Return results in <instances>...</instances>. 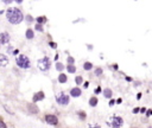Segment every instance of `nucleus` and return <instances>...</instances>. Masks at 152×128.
<instances>
[{
	"mask_svg": "<svg viewBox=\"0 0 152 128\" xmlns=\"http://www.w3.org/2000/svg\"><path fill=\"white\" fill-rule=\"evenodd\" d=\"M6 18L9 19V22L11 24H19L23 22L24 19V16H23L22 11L17 7H11V9L7 10L6 12Z\"/></svg>",
	"mask_w": 152,
	"mask_h": 128,
	"instance_id": "1",
	"label": "nucleus"
},
{
	"mask_svg": "<svg viewBox=\"0 0 152 128\" xmlns=\"http://www.w3.org/2000/svg\"><path fill=\"white\" fill-rule=\"evenodd\" d=\"M17 65L19 68H23V69H27V68H30V59H29L25 55L18 56V58H17Z\"/></svg>",
	"mask_w": 152,
	"mask_h": 128,
	"instance_id": "2",
	"label": "nucleus"
},
{
	"mask_svg": "<svg viewBox=\"0 0 152 128\" xmlns=\"http://www.w3.org/2000/svg\"><path fill=\"white\" fill-rule=\"evenodd\" d=\"M50 59L48 58V57H43V58H40L39 61H38V68H39L42 71H48L49 69H50Z\"/></svg>",
	"mask_w": 152,
	"mask_h": 128,
	"instance_id": "3",
	"label": "nucleus"
},
{
	"mask_svg": "<svg viewBox=\"0 0 152 128\" xmlns=\"http://www.w3.org/2000/svg\"><path fill=\"white\" fill-rule=\"evenodd\" d=\"M57 103L62 104V106L68 104V103H69V96H68V95H65L64 93H61V94L57 96Z\"/></svg>",
	"mask_w": 152,
	"mask_h": 128,
	"instance_id": "4",
	"label": "nucleus"
},
{
	"mask_svg": "<svg viewBox=\"0 0 152 128\" xmlns=\"http://www.w3.org/2000/svg\"><path fill=\"white\" fill-rule=\"evenodd\" d=\"M122 123H124V120L121 119L120 116L113 117V120H112V127L113 128H120L121 126H122Z\"/></svg>",
	"mask_w": 152,
	"mask_h": 128,
	"instance_id": "5",
	"label": "nucleus"
},
{
	"mask_svg": "<svg viewBox=\"0 0 152 128\" xmlns=\"http://www.w3.org/2000/svg\"><path fill=\"white\" fill-rule=\"evenodd\" d=\"M45 121H46L49 125H54V126L58 123V119H57L55 115H51V114H49V115L45 116Z\"/></svg>",
	"mask_w": 152,
	"mask_h": 128,
	"instance_id": "6",
	"label": "nucleus"
},
{
	"mask_svg": "<svg viewBox=\"0 0 152 128\" xmlns=\"http://www.w3.org/2000/svg\"><path fill=\"white\" fill-rule=\"evenodd\" d=\"M10 40V36L9 33H6V32H3V33H0V44H7Z\"/></svg>",
	"mask_w": 152,
	"mask_h": 128,
	"instance_id": "7",
	"label": "nucleus"
},
{
	"mask_svg": "<svg viewBox=\"0 0 152 128\" xmlns=\"http://www.w3.org/2000/svg\"><path fill=\"white\" fill-rule=\"evenodd\" d=\"M27 109L30 110V113H32V114H37V113L39 111L38 107H37L36 104H33V103H29V104H27Z\"/></svg>",
	"mask_w": 152,
	"mask_h": 128,
	"instance_id": "8",
	"label": "nucleus"
},
{
	"mask_svg": "<svg viewBox=\"0 0 152 128\" xmlns=\"http://www.w3.org/2000/svg\"><path fill=\"white\" fill-rule=\"evenodd\" d=\"M9 64V57L5 55H0V67H5Z\"/></svg>",
	"mask_w": 152,
	"mask_h": 128,
	"instance_id": "9",
	"label": "nucleus"
},
{
	"mask_svg": "<svg viewBox=\"0 0 152 128\" xmlns=\"http://www.w3.org/2000/svg\"><path fill=\"white\" fill-rule=\"evenodd\" d=\"M44 98V93L43 91H38L37 94L33 95V102H37V101H42Z\"/></svg>",
	"mask_w": 152,
	"mask_h": 128,
	"instance_id": "10",
	"label": "nucleus"
},
{
	"mask_svg": "<svg viewBox=\"0 0 152 128\" xmlns=\"http://www.w3.org/2000/svg\"><path fill=\"white\" fill-rule=\"evenodd\" d=\"M70 95L74 96V97H79L80 95H81V89H79V88H74V89H71Z\"/></svg>",
	"mask_w": 152,
	"mask_h": 128,
	"instance_id": "11",
	"label": "nucleus"
},
{
	"mask_svg": "<svg viewBox=\"0 0 152 128\" xmlns=\"http://www.w3.org/2000/svg\"><path fill=\"white\" fill-rule=\"evenodd\" d=\"M67 75H64V74H59L58 76V82H61V83H65L67 82Z\"/></svg>",
	"mask_w": 152,
	"mask_h": 128,
	"instance_id": "12",
	"label": "nucleus"
},
{
	"mask_svg": "<svg viewBox=\"0 0 152 128\" xmlns=\"http://www.w3.org/2000/svg\"><path fill=\"white\" fill-rule=\"evenodd\" d=\"M26 38H27V39H32V38H33V31H32L31 29H29V30L26 31Z\"/></svg>",
	"mask_w": 152,
	"mask_h": 128,
	"instance_id": "13",
	"label": "nucleus"
},
{
	"mask_svg": "<svg viewBox=\"0 0 152 128\" xmlns=\"http://www.w3.org/2000/svg\"><path fill=\"white\" fill-rule=\"evenodd\" d=\"M89 104L92 107H95L96 104H98V98H96V97H92L89 100Z\"/></svg>",
	"mask_w": 152,
	"mask_h": 128,
	"instance_id": "14",
	"label": "nucleus"
},
{
	"mask_svg": "<svg viewBox=\"0 0 152 128\" xmlns=\"http://www.w3.org/2000/svg\"><path fill=\"white\" fill-rule=\"evenodd\" d=\"M45 22H46V18H45V17H38V18H37V23H38L39 25L44 24Z\"/></svg>",
	"mask_w": 152,
	"mask_h": 128,
	"instance_id": "15",
	"label": "nucleus"
},
{
	"mask_svg": "<svg viewBox=\"0 0 152 128\" xmlns=\"http://www.w3.org/2000/svg\"><path fill=\"white\" fill-rule=\"evenodd\" d=\"M112 96V90L110 89H105V97L109 98Z\"/></svg>",
	"mask_w": 152,
	"mask_h": 128,
	"instance_id": "16",
	"label": "nucleus"
},
{
	"mask_svg": "<svg viewBox=\"0 0 152 128\" xmlns=\"http://www.w3.org/2000/svg\"><path fill=\"white\" fill-rule=\"evenodd\" d=\"M83 68H85L86 70H90L92 68H93V64H92V63H89V62H87V63H85V64H83Z\"/></svg>",
	"mask_w": 152,
	"mask_h": 128,
	"instance_id": "17",
	"label": "nucleus"
},
{
	"mask_svg": "<svg viewBox=\"0 0 152 128\" xmlns=\"http://www.w3.org/2000/svg\"><path fill=\"white\" fill-rule=\"evenodd\" d=\"M67 70L69 71V73H75V71H76V68L74 67V65H68Z\"/></svg>",
	"mask_w": 152,
	"mask_h": 128,
	"instance_id": "18",
	"label": "nucleus"
},
{
	"mask_svg": "<svg viewBox=\"0 0 152 128\" xmlns=\"http://www.w3.org/2000/svg\"><path fill=\"white\" fill-rule=\"evenodd\" d=\"M56 68H57V70H58V71H62V70L64 69L63 64H61V63H56Z\"/></svg>",
	"mask_w": 152,
	"mask_h": 128,
	"instance_id": "19",
	"label": "nucleus"
},
{
	"mask_svg": "<svg viewBox=\"0 0 152 128\" xmlns=\"http://www.w3.org/2000/svg\"><path fill=\"white\" fill-rule=\"evenodd\" d=\"M75 81H76V83H77V84H81L82 82H83V78H82L81 76H77V77L75 78Z\"/></svg>",
	"mask_w": 152,
	"mask_h": 128,
	"instance_id": "20",
	"label": "nucleus"
},
{
	"mask_svg": "<svg viewBox=\"0 0 152 128\" xmlns=\"http://www.w3.org/2000/svg\"><path fill=\"white\" fill-rule=\"evenodd\" d=\"M36 30L39 31V32H43V26L39 25V24H37V25H36Z\"/></svg>",
	"mask_w": 152,
	"mask_h": 128,
	"instance_id": "21",
	"label": "nucleus"
},
{
	"mask_svg": "<svg viewBox=\"0 0 152 128\" xmlns=\"http://www.w3.org/2000/svg\"><path fill=\"white\" fill-rule=\"evenodd\" d=\"M95 74H96L98 76L101 75V74H102V69H101V68H98V69L95 70Z\"/></svg>",
	"mask_w": 152,
	"mask_h": 128,
	"instance_id": "22",
	"label": "nucleus"
},
{
	"mask_svg": "<svg viewBox=\"0 0 152 128\" xmlns=\"http://www.w3.org/2000/svg\"><path fill=\"white\" fill-rule=\"evenodd\" d=\"M74 58L73 57H68V63H69V65H73V63H74Z\"/></svg>",
	"mask_w": 152,
	"mask_h": 128,
	"instance_id": "23",
	"label": "nucleus"
},
{
	"mask_svg": "<svg viewBox=\"0 0 152 128\" xmlns=\"http://www.w3.org/2000/svg\"><path fill=\"white\" fill-rule=\"evenodd\" d=\"M79 115H80V117H81V120H85L86 119V114L83 113V111H80Z\"/></svg>",
	"mask_w": 152,
	"mask_h": 128,
	"instance_id": "24",
	"label": "nucleus"
},
{
	"mask_svg": "<svg viewBox=\"0 0 152 128\" xmlns=\"http://www.w3.org/2000/svg\"><path fill=\"white\" fill-rule=\"evenodd\" d=\"M0 128H7V126L5 125V122H4L3 120H0Z\"/></svg>",
	"mask_w": 152,
	"mask_h": 128,
	"instance_id": "25",
	"label": "nucleus"
},
{
	"mask_svg": "<svg viewBox=\"0 0 152 128\" xmlns=\"http://www.w3.org/2000/svg\"><path fill=\"white\" fill-rule=\"evenodd\" d=\"M49 45H50L52 49H56V47H57V44H56V43H54V42H50V43H49Z\"/></svg>",
	"mask_w": 152,
	"mask_h": 128,
	"instance_id": "26",
	"label": "nucleus"
},
{
	"mask_svg": "<svg viewBox=\"0 0 152 128\" xmlns=\"http://www.w3.org/2000/svg\"><path fill=\"white\" fill-rule=\"evenodd\" d=\"M95 93H96V94L101 93V88H100V87H98V88H96V90H95Z\"/></svg>",
	"mask_w": 152,
	"mask_h": 128,
	"instance_id": "27",
	"label": "nucleus"
},
{
	"mask_svg": "<svg viewBox=\"0 0 152 128\" xmlns=\"http://www.w3.org/2000/svg\"><path fill=\"white\" fill-rule=\"evenodd\" d=\"M89 128H101V127H100V126H98V125H95V126L92 125V126H89Z\"/></svg>",
	"mask_w": 152,
	"mask_h": 128,
	"instance_id": "28",
	"label": "nucleus"
},
{
	"mask_svg": "<svg viewBox=\"0 0 152 128\" xmlns=\"http://www.w3.org/2000/svg\"><path fill=\"white\" fill-rule=\"evenodd\" d=\"M4 3H5V4H11L12 1H11V0H4Z\"/></svg>",
	"mask_w": 152,
	"mask_h": 128,
	"instance_id": "29",
	"label": "nucleus"
},
{
	"mask_svg": "<svg viewBox=\"0 0 152 128\" xmlns=\"http://www.w3.org/2000/svg\"><path fill=\"white\" fill-rule=\"evenodd\" d=\"M138 111H139V108H134V109H133V113H138Z\"/></svg>",
	"mask_w": 152,
	"mask_h": 128,
	"instance_id": "30",
	"label": "nucleus"
},
{
	"mask_svg": "<svg viewBox=\"0 0 152 128\" xmlns=\"http://www.w3.org/2000/svg\"><path fill=\"white\" fill-rule=\"evenodd\" d=\"M152 114V109H151V110H150V111H147V116H150V115H151Z\"/></svg>",
	"mask_w": 152,
	"mask_h": 128,
	"instance_id": "31",
	"label": "nucleus"
},
{
	"mask_svg": "<svg viewBox=\"0 0 152 128\" xmlns=\"http://www.w3.org/2000/svg\"><path fill=\"white\" fill-rule=\"evenodd\" d=\"M113 104H114V100H112V101L109 102V106H113Z\"/></svg>",
	"mask_w": 152,
	"mask_h": 128,
	"instance_id": "32",
	"label": "nucleus"
},
{
	"mask_svg": "<svg viewBox=\"0 0 152 128\" xmlns=\"http://www.w3.org/2000/svg\"><path fill=\"white\" fill-rule=\"evenodd\" d=\"M88 86H89V83H88V82H86V83H85V88H88Z\"/></svg>",
	"mask_w": 152,
	"mask_h": 128,
	"instance_id": "33",
	"label": "nucleus"
},
{
	"mask_svg": "<svg viewBox=\"0 0 152 128\" xmlns=\"http://www.w3.org/2000/svg\"><path fill=\"white\" fill-rule=\"evenodd\" d=\"M27 20H29V22H31V20H32V18L30 17V16H27Z\"/></svg>",
	"mask_w": 152,
	"mask_h": 128,
	"instance_id": "34",
	"label": "nucleus"
},
{
	"mask_svg": "<svg viewBox=\"0 0 152 128\" xmlns=\"http://www.w3.org/2000/svg\"><path fill=\"white\" fill-rule=\"evenodd\" d=\"M150 128H152V127H150Z\"/></svg>",
	"mask_w": 152,
	"mask_h": 128,
	"instance_id": "35",
	"label": "nucleus"
},
{
	"mask_svg": "<svg viewBox=\"0 0 152 128\" xmlns=\"http://www.w3.org/2000/svg\"><path fill=\"white\" fill-rule=\"evenodd\" d=\"M134 128H135V127H134Z\"/></svg>",
	"mask_w": 152,
	"mask_h": 128,
	"instance_id": "36",
	"label": "nucleus"
}]
</instances>
